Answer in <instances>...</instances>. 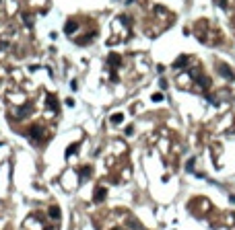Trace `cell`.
<instances>
[{
  "mask_svg": "<svg viewBox=\"0 0 235 230\" xmlns=\"http://www.w3.org/2000/svg\"><path fill=\"white\" fill-rule=\"evenodd\" d=\"M217 70H219V72H221V76H225L227 80H233V78H235L233 70H231V68H229L227 64H225V62H221V64H217Z\"/></svg>",
  "mask_w": 235,
  "mask_h": 230,
  "instance_id": "6da1fadb",
  "label": "cell"
},
{
  "mask_svg": "<svg viewBox=\"0 0 235 230\" xmlns=\"http://www.w3.org/2000/svg\"><path fill=\"white\" fill-rule=\"evenodd\" d=\"M43 134V129L39 125H33V128L29 129V138H33V140H39V136Z\"/></svg>",
  "mask_w": 235,
  "mask_h": 230,
  "instance_id": "7a4b0ae2",
  "label": "cell"
},
{
  "mask_svg": "<svg viewBox=\"0 0 235 230\" xmlns=\"http://www.w3.org/2000/svg\"><path fill=\"white\" fill-rule=\"evenodd\" d=\"M105 195H107L105 187H97V189H95V201H103Z\"/></svg>",
  "mask_w": 235,
  "mask_h": 230,
  "instance_id": "3957f363",
  "label": "cell"
},
{
  "mask_svg": "<svg viewBox=\"0 0 235 230\" xmlns=\"http://www.w3.org/2000/svg\"><path fill=\"white\" fill-rule=\"evenodd\" d=\"M64 31H66V33H74L76 31V21H68V23H66V27H64Z\"/></svg>",
  "mask_w": 235,
  "mask_h": 230,
  "instance_id": "277c9868",
  "label": "cell"
},
{
  "mask_svg": "<svg viewBox=\"0 0 235 230\" xmlns=\"http://www.w3.org/2000/svg\"><path fill=\"white\" fill-rule=\"evenodd\" d=\"M188 64V56H180L177 60H175V64H173V68H181Z\"/></svg>",
  "mask_w": 235,
  "mask_h": 230,
  "instance_id": "5b68a950",
  "label": "cell"
},
{
  "mask_svg": "<svg viewBox=\"0 0 235 230\" xmlns=\"http://www.w3.org/2000/svg\"><path fill=\"white\" fill-rule=\"evenodd\" d=\"M50 216H52V220H58V218H60V210H58L56 205H52V208H50Z\"/></svg>",
  "mask_w": 235,
  "mask_h": 230,
  "instance_id": "8992f818",
  "label": "cell"
},
{
  "mask_svg": "<svg viewBox=\"0 0 235 230\" xmlns=\"http://www.w3.org/2000/svg\"><path fill=\"white\" fill-rule=\"evenodd\" d=\"M107 62H110L111 66H118V64H120V56H118V54H111L110 58H107Z\"/></svg>",
  "mask_w": 235,
  "mask_h": 230,
  "instance_id": "52a82bcc",
  "label": "cell"
},
{
  "mask_svg": "<svg viewBox=\"0 0 235 230\" xmlns=\"http://www.w3.org/2000/svg\"><path fill=\"white\" fill-rule=\"evenodd\" d=\"M122 121H124V115H122V113L111 115V123H122Z\"/></svg>",
  "mask_w": 235,
  "mask_h": 230,
  "instance_id": "ba28073f",
  "label": "cell"
},
{
  "mask_svg": "<svg viewBox=\"0 0 235 230\" xmlns=\"http://www.w3.org/2000/svg\"><path fill=\"white\" fill-rule=\"evenodd\" d=\"M48 103H50V107H52V109H58V101H56L54 95H48Z\"/></svg>",
  "mask_w": 235,
  "mask_h": 230,
  "instance_id": "9c48e42d",
  "label": "cell"
},
{
  "mask_svg": "<svg viewBox=\"0 0 235 230\" xmlns=\"http://www.w3.org/2000/svg\"><path fill=\"white\" fill-rule=\"evenodd\" d=\"M76 148H78V142H76V144H72V146H68V148H66V156H72Z\"/></svg>",
  "mask_w": 235,
  "mask_h": 230,
  "instance_id": "30bf717a",
  "label": "cell"
},
{
  "mask_svg": "<svg viewBox=\"0 0 235 230\" xmlns=\"http://www.w3.org/2000/svg\"><path fill=\"white\" fill-rule=\"evenodd\" d=\"M89 175H91V167H83V169H81V177H83V179H87Z\"/></svg>",
  "mask_w": 235,
  "mask_h": 230,
  "instance_id": "8fae6325",
  "label": "cell"
},
{
  "mask_svg": "<svg viewBox=\"0 0 235 230\" xmlns=\"http://www.w3.org/2000/svg\"><path fill=\"white\" fill-rule=\"evenodd\" d=\"M153 101H157V103H159V101H163V95H161V93H157V95H153Z\"/></svg>",
  "mask_w": 235,
  "mask_h": 230,
  "instance_id": "7c38bea8",
  "label": "cell"
},
{
  "mask_svg": "<svg viewBox=\"0 0 235 230\" xmlns=\"http://www.w3.org/2000/svg\"><path fill=\"white\" fill-rule=\"evenodd\" d=\"M217 4H219L221 8H227V0H217Z\"/></svg>",
  "mask_w": 235,
  "mask_h": 230,
  "instance_id": "4fadbf2b",
  "label": "cell"
}]
</instances>
